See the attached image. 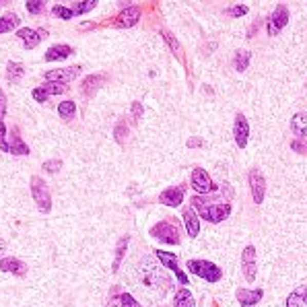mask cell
<instances>
[{"instance_id": "1", "label": "cell", "mask_w": 307, "mask_h": 307, "mask_svg": "<svg viewBox=\"0 0 307 307\" xmlns=\"http://www.w3.org/2000/svg\"><path fill=\"white\" fill-rule=\"evenodd\" d=\"M138 270H140V278H142L144 286L157 291L159 295H165L171 289L169 276L159 268V264H155V260H152L150 256H144L138 262Z\"/></svg>"}, {"instance_id": "2", "label": "cell", "mask_w": 307, "mask_h": 307, "mask_svg": "<svg viewBox=\"0 0 307 307\" xmlns=\"http://www.w3.org/2000/svg\"><path fill=\"white\" fill-rule=\"evenodd\" d=\"M192 208L196 210V215H200L208 223H221V221H225L231 215V204H227V202H213V200L202 198V196L192 198Z\"/></svg>"}, {"instance_id": "3", "label": "cell", "mask_w": 307, "mask_h": 307, "mask_svg": "<svg viewBox=\"0 0 307 307\" xmlns=\"http://www.w3.org/2000/svg\"><path fill=\"white\" fill-rule=\"evenodd\" d=\"M186 266L194 276H200L202 280H208V282H219L223 276V270L208 260H188Z\"/></svg>"}, {"instance_id": "4", "label": "cell", "mask_w": 307, "mask_h": 307, "mask_svg": "<svg viewBox=\"0 0 307 307\" xmlns=\"http://www.w3.org/2000/svg\"><path fill=\"white\" fill-rule=\"evenodd\" d=\"M31 196H33L37 208H40L44 215H48V213L52 210V194H50V188H48V184H46L40 176H33V178H31Z\"/></svg>"}, {"instance_id": "5", "label": "cell", "mask_w": 307, "mask_h": 307, "mask_svg": "<svg viewBox=\"0 0 307 307\" xmlns=\"http://www.w3.org/2000/svg\"><path fill=\"white\" fill-rule=\"evenodd\" d=\"M150 235L159 239L161 243H167V245H178L180 243V233H178V225L169 223V221H161L157 223L155 227L150 229Z\"/></svg>"}, {"instance_id": "6", "label": "cell", "mask_w": 307, "mask_h": 307, "mask_svg": "<svg viewBox=\"0 0 307 307\" xmlns=\"http://www.w3.org/2000/svg\"><path fill=\"white\" fill-rule=\"evenodd\" d=\"M247 182H250V190H252V198H254V202H256V204H262L264 194H266V180H264L262 171L256 169V167L250 169V174H247Z\"/></svg>"}, {"instance_id": "7", "label": "cell", "mask_w": 307, "mask_h": 307, "mask_svg": "<svg viewBox=\"0 0 307 307\" xmlns=\"http://www.w3.org/2000/svg\"><path fill=\"white\" fill-rule=\"evenodd\" d=\"M289 23V9L284 7V5H278L276 9H274V13L268 17V35H278L280 33V29L284 27Z\"/></svg>"}, {"instance_id": "8", "label": "cell", "mask_w": 307, "mask_h": 307, "mask_svg": "<svg viewBox=\"0 0 307 307\" xmlns=\"http://www.w3.org/2000/svg\"><path fill=\"white\" fill-rule=\"evenodd\" d=\"M83 66H70V68H56V70H48L44 76L48 83H72L79 74H81Z\"/></svg>"}, {"instance_id": "9", "label": "cell", "mask_w": 307, "mask_h": 307, "mask_svg": "<svg viewBox=\"0 0 307 307\" xmlns=\"http://www.w3.org/2000/svg\"><path fill=\"white\" fill-rule=\"evenodd\" d=\"M241 268H243L245 280L254 282V280H256V274H258V262H256V247H254V245H247V247L241 252Z\"/></svg>"}, {"instance_id": "10", "label": "cell", "mask_w": 307, "mask_h": 307, "mask_svg": "<svg viewBox=\"0 0 307 307\" xmlns=\"http://www.w3.org/2000/svg\"><path fill=\"white\" fill-rule=\"evenodd\" d=\"M17 35H19V40H23V44H25L27 50H33V48L40 46L42 40L48 37V31H46L44 27H42V29H29V27H23V29L17 31Z\"/></svg>"}, {"instance_id": "11", "label": "cell", "mask_w": 307, "mask_h": 307, "mask_svg": "<svg viewBox=\"0 0 307 307\" xmlns=\"http://www.w3.org/2000/svg\"><path fill=\"white\" fill-rule=\"evenodd\" d=\"M192 188H194L198 194H204V192H213L217 186L213 184L210 176H208L202 167H196V169L192 171Z\"/></svg>"}, {"instance_id": "12", "label": "cell", "mask_w": 307, "mask_h": 307, "mask_svg": "<svg viewBox=\"0 0 307 307\" xmlns=\"http://www.w3.org/2000/svg\"><path fill=\"white\" fill-rule=\"evenodd\" d=\"M233 136H235V144H237L239 148H245V144H247V136H250V124H247V120H245L243 113H237V116H235Z\"/></svg>"}, {"instance_id": "13", "label": "cell", "mask_w": 307, "mask_h": 307, "mask_svg": "<svg viewBox=\"0 0 307 307\" xmlns=\"http://www.w3.org/2000/svg\"><path fill=\"white\" fill-rule=\"evenodd\" d=\"M0 272H11L23 278L27 276V264H23L19 258H0Z\"/></svg>"}, {"instance_id": "14", "label": "cell", "mask_w": 307, "mask_h": 307, "mask_svg": "<svg viewBox=\"0 0 307 307\" xmlns=\"http://www.w3.org/2000/svg\"><path fill=\"white\" fill-rule=\"evenodd\" d=\"M159 202H161V204H165V206H171V208L180 206V204L184 202V186H178V188H167L165 192H161V196H159Z\"/></svg>"}, {"instance_id": "15", "label": "cell", "mask_w": 307, "mask_h": 307, "mask_svg": "<svg viewBox=\"0 0 307 307\" xmlns=\"http://www.w3.org/2000/svg\"><path fill=\"white\" fill-rule=\"evenodd\" d=\"M262 297H264L262 289H254V291H250V289H237V301H239L241 307H254V305L260 303Z\"/></svg>"}, {"instance_id": "16", "label": "cell", "mask_w": 307, "mask_h": 307, "mask_svg": "<svg viewBox=\"0 0 307 307\" xmlns=\"http://www.w3.org/2000/svg\"><path fill=\"white\" fill-rule=\"evenodd\" d=\"M138 21H140V9H138V7H126V9L118 15L116 25H118V27H134Z\"/></svg>"}, {"instance_id": "17", "label": "cell", "mask_w": 307, "mask_h": 307, "mask_svg": "<svg viewBox=\"0 0 307 307\" xmlns=\"http://www.w3.org/2000/svg\"><path fill=\"white\" fill-rule=\"evenodd\" d=\"M68 56H72V48L68 44H58V46H52L44 58L46 62H60V60H66Z\"/></svg>"}, {"instance_id": "18", "label": "cell", "mask_w": 307, "mask_h": 307, "mask_svg": "<svg viewBox=\"0 0 307 307\" xmlns=\"http://www.w3.org/2000/svg\"><path fill=\"white\" fill-rule=\"evenodd\" d=\"M182 217H184V223H186V231H188V235L194 239V237H198V233H200V221H198V215H196V210L190 206V208H186L184 213H182Z\"/></svg>"}, {"instance_id": "19", "label": "cell", "mask_w": 307, "mask_h": 307, "mask_svg": "<svg viewBox=\"0 0 307 307\" xmlns=\"http://www.w3.org/2000/svg\"><path fill=\"white\" fill-rule=\"evenodd\" d=\"M9 148H11V155H19V157L29 155V146L23 142L21 134L17 132V128L11 130V142H9Z\"/></svg>"}, {"instance_id": "20", "label": "cell", "mask_w": 307, "mask_h": 307, "mask_svg": "<svg viewBox=\"0 0 307 307\" xmlns=\"http://www.w3.org/2000/svg\"><path fill=\"white\" fill-rule=\"evenodd\" d=\"M286 307H307V284L297 286L286 297Z\"/></svg>"}, {"instance_id": "21", "label": "cell", "mask_w": 307, "mask_h": 307, "mask_svg": "<svg viewBox=\"0 0 307 307\" xmlns=\"http://www.w3.org/2000/svg\"><path fill=\"white\" fill-rule=\"evenodd\" d=\"M101 81H105V74H91V76H87V79L81 83V93H83L85 97H91V95L99 89Z\"/></svg>"}, {"instance_id": "22", "label": "cell", "mask_w": 307, "mask_h": 307, "mask_svg": "<svg viewBox=\"0 0 307 307\" xmlns=\"http://www.w3.org/2000/svg\"><path fill=\"white\" fill-rule=\"evenodd\" d=\"M155 258L165 266V268H169V270H174L176 274L178 272H182L180 270V260H178V256L176 254H171V252H163V250H157L155 252Z\"/></svg>"}, {"instance_id": "23", "label": "cell", "mask_w": 307, "mask_h": 307, "mask_svg": "<svg viewBox=\"0 0 307 307\" xmlns=\"http://www.w3.org/2000/svg\"><path fill=\"white\" fill-rule=\"evenodd\" d=\"M291 130L297 138H305L307 136V116L305 113H295L291 120Z\"/></svg>"}, {"instance_id": "24", "label": "cell", "mask_w": 307, "mask_h": 307, "mask_svg": "<svg viewBox=\"0 0 307 307\" xmlns=\"http://www.w3.org/2000/svg\"><path fill=\"white\" fill-rule=\"evenodd\" d=\"M128 243H130V235H124V237L118 241V245H116V256H113V264H111V270H113V272L120 270V264H122V260H124V254H126V250H128Z\"/></svg>"}, {"instance_id": "25", "label": "cell", "mask_w": 307, "mask_h": 307, "mask_svg": "<svg viewBox=\"0 0 307 307\" xmlns=\"http://www.w3.org/2000/svg\"><path fill=\"white\" fill-rule=\"evenodd\" d=\"M17 27H19V15L17 13H7V15L0 17V35L11 33Z\"/></svg>"}, {"instance_id": "26", "label": "cell", "mask_w": 307, "mask_h": 307, "mask_svg": "<svg viewBox=\"0 0 307 307\" xmlns=\"http://www.w3.org/2000/svg\"><path fill=\"white\" fill-rule=\"evenodd\" d=\"M23 74H25V66H23L21 62L11 60V62L7 64V79H9L11 83H19V81L23 79Z\"/></svg>"}, {"instance_id": "27", "label": "cell", "mask_w": 307, "mask_h": 307, "mask_svg": "<svg viewBox=\"0 0 307 307\" xmlns=\"http://www.w3.org/2000/svg\"><path fill=\"white\" fill-rule=\"evenodd\" d=\"M196 303H194V297H192V293L188 291V289H180L178 293H176V297H174V307H194Z\"/></svg>"}, {"instance_id": "28", "label": "cell", "mask_w": 307, "mask_h": 307, "mask_svg": "<svg viewBox=\"0 0 307 307\" xmlns=\"http://www.w3.org/2000/svg\"><path fill=\"white\" fill-rule=\"evenodd\" d=\"M58 116L62 120H72L76 116V103L72 99H66V101H60L58 105Z\"/></svg>"}, {"instance_id": "29", "label": "cell", "mask_w": 307, "mask_h": 307, "mask_svg": "<svg viewBox=\"0 0 307 307\" xmlns=\"http://www.w3.org/2000/svg\"><path fill=\"white\" fill-rule=\"evenodd\" d=\"M250 58H252V54H250L247 50H239V52H235V58H233V66H235V70H237V72L247 70V66H250Z\"/></svg>"}, {"instance_id": "30", "label": "cell", "mask_w": 307, "mask_h": 307, "mask_svg": "<svg viewBox=\"0 0 307 307\" xmlns=\"http://www.w3.org/2000/svg\"><path fill=\"white\" fill-rule=\"evenodd\" d=\"M161 35H163V40L167 42V46L171 48V52H174V54H176V56L182 60V58H184V52H182V46H180V42H178V40H176V37H174V35H171L167 29H163V31H161Z\"/></svg>"}, {"instance_id": "31", "label": "cell", "mask_w": 307, "mask_h": 307, "mask_svg": "<svg viewBox=\"0 0 307 307\" xmlns=\"http://www.w3.org/2000/svg\"><path fill=\"white\" fill-rule=\"evenodd\" d=\"M95 7H97V0H87V3H72V5H70V11L79 17V15H85V13L93 11Z\"/></svg>"}, {"instance_id": "32", "label": "cell", "mask_w": 307, "mask_h": 307, "mask_svg": "<svg viewBox=\"0 0 307 307\" xmlns=\"http://www.w3.org/2000/svg\"><path fill=\"white\" fill-rule=\"evenodd\" d=\"M52 15H54V17H58V19H62V21H70V19L74 17V13H72L68 7H62V5L52 7Z\"/></svg>"}, {"instance_id": "33", "label": "cell", "mask_w": 307, "mask_h": 307, "mask_svg": "<svg viewBox=\"0 0 307 307\" xmlns=\"http://www.w3.org/2000/svg\"><path fill=\"white\" fill-rule=\"evenodd\" d=\"M25 9H27V13H31V15H40V13H44L46 11V0H27L25 3Z\"/></svg>"}, {"instance_id": "34", "label": "cell", "mask_w": 307, "mask_h": 307, "mask_svg": "<svg viewBox=\"0 0 307 307\" xmlns=\"http://www.w3.org/2000/svg\"><path fill=\"white\" fill-rule=\"evenodd\" d=\"M7 134H9L7 124H5V122H0V150H3V152H11V148H9V140H7Z\"/></svg>"}, {"instance_id": "35", "label": "cell", "mask_w": 307, "mask_h": 307, "mask_svg": "<svg viewBox=\"0 0 307 307\" xmlns=\"http://www.w3.org/2000/svg\"><path fill=\"white\" fill-rule=\"evenodd\" d=\"M42 87L46 89L48 95H60V93L66 91V85H58V83H46V85H42Z\"/></svg>"}, {"instance_id": "36", "label": "cell", "mask_w": 307, "mask_h": 307, "mask_svg": "<svg viewBox=\"0 0 307 307\" xmlns=\"http://www.w3.org/2000/svg\"><path fill=\"white\" fill-rule=\"evenodd\" d=\"M116 140H118V144H124L126 142V136H128V126L124 124V122H120L118 126H116Z\"/></svg>"}, {"instance_id": "37", "label": "cell", "mask_w": 307, "mask_h": 307, "mask_svg": "<svg viewBox=\"0 0 307 307\" xmlns=\"http://www.w3.org/2000/svg\"><path fill=\"white\" fill-rule=\"evenodd\" d=\"M118 299H120V305H122V307H142V305H140L132 295H128V293H122Z\"/></svg>"}, {"instance_id": "38", "label": "cell", "mask_w": 307, "mask_h": 307, "mask_svg": "<svg viewBox=\"0 0 307 307\" xmlns=\"http://www.w3.org/2000/svg\"><path fill=\"white\" fill-rule=\"evenodd\" d=\"M42 167H44V171H48V174H56V171H60L62 161H60V159H50V161H46Z\"/></svg>"}, {"instance_id": "39", "label": "cell", "mask_w": 307, "mask_h": 307, "mask_svg": "<svg viewBox=\"0 0 307 307\" xmlns=\"http://www.w3.org/2000/svg\"><path fill=\"white\" fill-rule=\"evenodd\" d=\"M225 13H227V17H243V15H247V7H243V5H235V7L227 9Z\"/></svg>"}, {"instance_id": "40", "label": "cell", "mask_w": 307, "mask_h": 307, "mask_svg": "<svg viewBox=\"0 0 307 307\" xmlns=\"http://www.w3.org/2000/svg\"><path fill=\"white\" fill-rule=\"evenodd\" d=\"M31 97H33V99H35L37 103H46L50 95L46 93V89H44V87H35V89L31 91Z\"/></svg>"}, {"instance_id": "41", "label": "cell", "mask_w": 307, "mask_h": 307, "mask_svg": "<svg viewBox=\"0 0 307 307\" xmlns=\"http://www.w3.org/2000/svg\"><path fill=\"white\" fill-rule=\"evenodd\" d=\"M5 113H7V95L0 89V122H5Z\"/></svg>"}, {"instance_id": "42", "label": "cell", "mask_w": 307, "mask_h": 307, "mask_svg": "<svg viewBox=\"0 0 307 307\" xmlns=\"http://www.w3.org/2000/svg\"><path fill=\"white\" fill-rule=\"evenodd\" d=\"M132 116H134V120H136V122L140 120V116H142V103H138V101H134V103H132Z\"/></svg>"}, {"instance_id": "43", "label": "cell", "mask_w": 307, "mask_h": 307, "mask_svg": "<svg viewBox=\"0 0 307 307\" xmlns=\"http://www.w3.org/2000/svg\"><path fill=\"white\" fill-rule=\"evenodd\" d=\"M204 142H202V138H190L188 140V146H202Z\"/></svg>"}, {"instance_id": "44", "label": "cell", "mask_w": 307, "mask_h": 307, "mask_svg": "<svg viewBox=\"0 0 307 307\" xmlns=\"http://www.w3.org/2000/svg\"><path fill=\"white\" fill-rule=\"evenodd\" d=\"M291 146H293V148H295V150H297V152H303V146H301V144H299V142H297V140H295V142H293V144H291Z\"/></svg>"}, {"instance_id": "45", "label": "cell", "mask_w": 307, "mask_h": 307, "mask_svg": "<svg viewBox=\"0 0 307 307\" xmlns=\"http://www.w3.org/2000/svg\"><path fill=\"white\" fill-rule=\"evenodd\" d=\"M5 250H7V241H5V239H0V256L5 254Z\"/></svg>"}, {"instance_id": "46", "label": "cell", "mask_w": 307, "mask_h": 307, "mask_svg": "<svg viewBox=\"0 0 307 307\" xmlns=\"http://www.w3.org/2000/svg\"><path fill=\"white\" fill-rule=\"evenodd\" d=\"M213 307H219V303H213Z\"/></svg>"}, {"instance_id": "47", "label": "cell", "mask_w": 307, "mask_h": 307, "mask_svg": "<svg viewBox=\"0 0 307 307\" xmlns=\"http://www.w3.org/2000/svg\"><path fill=\"white\" fill-rule=\"evenodd\" d=\"M161 307H163V305H161Z\"/></svg>"}]
</instances>
